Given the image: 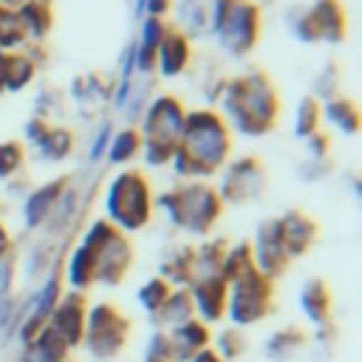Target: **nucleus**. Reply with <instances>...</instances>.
Masks as SVG:
<instances>
[{"mask_svg":"<svg viewBox=\"0 0 362 362\" xmlns=\"http://www.w3.org/2000/svg\"><path fill=\"white\" fill-rule=\"evenodd\" d=\"M300 308L314 325H325L331 320V291L328 283L320 277H311L300 288Z\"/></svg>","mask_w":362,"mask_h":362,"instance_id":"aec40b11","label":"nucleus"},{"mask_svg":"<svg viewBox=\"0 0 362 362\" xmlns=\"http://www.w3.org/2000/svg\"><path fill=\"white\" fill-rule=\"evenodd\" d=\"M303 342H305V337H303L300 331L286 328V331H277V334H272V337L266 339V354H269V359L283 362V359H288Z\"/></svg>","mask_w":362,"mask_h":362,"instance_id":"f704fd0d","label":"nucleus"},{"mask_svg":"<svg viewBox=\"0 0 362 362\" xmlns=\"http://www.w3.org/2000/svg\"><path fill=\"white\" fill-rule=\"evenodd\" d=\"M243 351H246V337H243L238 328H226V331L218 334V351H215V354H218L223 362L238 359Z\"/></svg>","mask_w":362,"mask_h":362,"instance_id":"58836bf2","label":"nucleus"},{"mask_svg":"<svg viewBox=\"0 0 362 362\" xmlns=\"http://www.w3.org/2000/svg\"><path fill=\"white\" fill-rule=\"evenodd\" d=\"M221 201L223 204H249V201H257L263 192H266V181H269V173L263 167V161L257 156H243L232 164H226L221 170Z\"/></svg>","mask_w":362,"mask_h":362,"instance_id":"9d476101","label":"nucleus"},{"mask_svg":"<svg viewBox=\"0 0 362 362\" xmlns=\"http://www.w3.org/2000/svg\"><path fill=\"white\" fill-rule=\"evenodd\" d=\"M252 257H255V269H257L260 274H266L269 280L280 277V274L288 269L291 257H288V252H286V246H283L277 218H266V221L257 223V229H255V243H252Z\"/></svg>","mask_w":362,"mask_h":362,"instance_id":"9b49d317","label":"nucleus"},{"mask_svg":"<svg viewBox=\"0 0 362 362\" xmlns=\"http://www.w3.org/2000/svg\"><path fill=\"white\" fill-rule=\"evenodd\" d=\"M110 136H113V127H110V124H102V130H99V136H96V141H93V147H90V161H96V158L105 156Z\"/></svg>","mask_w":362,"mask_h":362,"instance_id":"c03bdc74","label":"nucleus"},{"mask_svg":"<svg viewBox=\"0 0 362 362\" xmlns=\"http://www.w3.org/2000/svg\"><path fill=\"white\" fill-rule=\"evenodd\" d=\"M305 144H308V153H311L314 161H325V158L331 156V136L322 133V130L311 133V136L305 139Z\"/></svg>","mask_w":362,"mask_h":362,"instance_id":"37998d69","label":"nucleus"},{"mask_svg":"<svg viewBox=\"0 0 362 362\" xmlns=\"http://www.w3.org/2000/svg\"><path fill=\"white\" fill-rule=\"evenodd\" d=\"M288 28H291V34H294L300 42H320L308 8H297V11L291 8V14H288Z\"/></svg>","mask_w":362,"mask_h":362,"instance_id":"ea45409f","label":"nucleus"},{"mask_svg":"<svg viewBox=\"0 0 362 362\" xmlns=\"http://www.w3.org/2000/svg\"><path fill=\"white\" fill-rule=\"evenodd\" d=\"M249 269H255V257H252V243H238V246H229L226 255H223V263H221V277L226 283H232L235 277L246 274Z\"/></svg>","mask_w":362,"mask_h":362,"instance_id":"473e14b6","label":"nucleus"},{"mask_svg":"<svg viewBox=\"0 0 362 362\" xmlns=\"http://www.w3.org/2000/svg\"><path fill=\"white\" fill-rule=\"evenodd\" d=\"M226 240L218 238V240H206L204 246L195 249V263H192V283L201 280V277H212V274H221V263H223V255H226Z\"/></svg>","mask_w":362,"mask_h":362,"instance_id":"cd10ccee","label":"nucleus"},{"mask_svg":"<svg viewBox=\"0 0 362 362\" xmlns=\"http://www.w3.org/2000/svg\"><path fill=\"white\" fill-rule=\"evenodd\" d=\"M37 65L23 54V51H11V62H8V79H6V90L14 93V90H23L34 82L37 76Z\"/></svg>","mask_w":362,"mask_h":362,"instance_id":"72a5a7b5","label":"nucleus"},{"mask_svg":"<svg viewBox=\"0 0 362 362\" xmlns=\"http://www.w3.org/2000/svg\"><path fill=\"white\" fill-rule=\"evenodd\" d=\"M25 42H28V34L20 14L0 6V51H20V45Z\"/></svg>","mask_w":362,"mask_h":362,"instance_id":"c756f323","label":"nucleus"},{"mask_svg":"<svg viewBox=\"0 0 362 362\" xmlns=\"http://www.w3.org/2000/svg\"><path fill=\"white\" fill-rule=\"evenodd\" d=\"M209 31L229 57L255 51L263 34V11L257 0H212Z\"/></svg>","mask_w":362,"mask_h":362,"instance_id":"39448f33","label":"nucleus"},{"mask_svg":"<svg viewBox=\"0 0 362 362\" xmlns=\"http://www.w3.org/2000/svg\"><path fill=\"white\" fill-rule=\"evenodd\" d=\"M150 317H153L156 325H164V328H175V325H181V322L192 320V317H195V308H192L189 291H187V288H173L170 297L161 303V308L153 311Z\"/></svg>","mask_w":362,"mask_h":362,"instance_id":"5701e85b","label":"nucleus"},{"mask_svg":"<svg viewBox=\"0 0 362 362\" xmlns=\"http://www.w3.org/2000/svg\"><path fill=\"white\" fill-rule=\"evenodd\" d=\"M192 263H195V249L181 246V249L170 252V255L161 260V274H158V277H164L170 286H173V283H175V286H192V277H195Z\"/></svg>","mask_w":362,"mask_h":362,"instance_id":"393cba45","label":"nucleus"},{"mask_svg":"<svg viewBox=\"0 0 362 362\" xmlns=\"http://www.w3.org/2000/svg\"><path fill=\"white\" fill-rule=\"evenodd\" d=\"M167 31H170V25H167V20H164V17H147V20L141 23L139 45L158 51V45H161V40H164V34H167Z\"/></svg>","mask_w":362,"mask_h":362,"instance_id":"a19ab883","label":"nucleus"},{"mask_svg":"<svg viewBox=\"0 0 362 362\" xmlns=\"http://www.w3.org/2000/svg\"><path fill=\"white\" fill-rule=\"evenodd\" d=\"M139 8H147V17H164L173 8V0H141Z\"/></svg>","mask_w":362,"mask_h":362,"instance_id":"a18cd8bd","label":"nucleus"},{"mask_svg":"<svg viewBox=\"0 0 362 362\" xmlns=\"http://www.w3.org/2000/svg\"><path fill=\"white\" fill-rule=\"evenodd\" d=\"M189 362H223L212 348H201L195 356H189Z\"/></svg>","mask_w":362,"mask_h":362,"instance_id":"09e8293b","label":"nucleus"},{"mask_svg":"<svg viewBox=\"0 0 362 362\" xmlns=\"http://www.w3.org/2000/svg\"><path fill=\"white\" fill-rule=\"evenodd\" d=\"M139 153H141V133H139V127H124V130L113 133L110 141H107V150H105L110 164H127Z\"/></svg>","mask_w":362,"mask_h":362,"instance_id":"bb28decb","label":"nucleus"},{"mask_svg":"<svg viewBox=\"0 0 362 362\" xmlns=\"http://www.w3.org/2000/svg\"><path fill=\"white\" fill-rule=\"evenodd\" d=\"M11 277H14L11 260H0V294H6L11 288Z\"/></svg>","mask_w":362,"mask_h":362,"instance_id":"49530a36","label":"nucleus"},{"mask_svg":"<svg viewBox=\"0 0 362 362\" xmlns=\"http://www.w3.org/2000/svg\"><path fill=\"white\" fill-rule=\"evenodd\" d=\"M105 212L119 232H136L144 229L153 218V189L144 173L124 170L119 173L105 192Z\"/></svg>","mask_w":362,"mask_h":362,"instance_id":"423d86ee","label":"nucleus"},{"mask_svg":"<svg viewBox=\"0 0 362 362\" xmlns=\"http://www.w3.org/2000/svg\"><path fill=\"white\" fill-rule=\"evenodd\" d=\"M65 187H68V178H57V181H48V184H42V187H37V189L25 198V204H23L25 226H31V229L40 226V223L54 212V206L59 204Z\"/></svg>","mask_w":362,"mask_h":362,"instance_id":"6ab92c4d","label":"nucleus"},{"mask_svg":"<svg viewBox=\"0 0 362 362\" xmlns=\"http://www.w3.org/2000/svg\"><path fill=\"white\" fill-rule=\"evenodd\" d=\"M85 314H88L85 291H71V294L59 297V303H57V308L48 320V328L68 348H76L82 342V334H85Z\"/></svg>","mask_w":362,"mask_h":362,"instance_id":"f8f14e48","label":"nucleus"},{"mask_svg":"<svg viewBox=\"0 0 362 362\" xmlns=\"http://www.w3.org/2000/svg\"><path fill=\"white\" fill-rule=\"evenodd\" d=\"M161 212L170 218L173 226L189 232V235H206L218 223L223 212V201L215 187L204 181H184L175 184L173 189L161 192L156 198Z\"/></svg>","mask_w":362,"mask_h":362,"instance_id":"7ed1b4c3","label":"nucleus"},{"mask_svg":"<svg viewBox=\"0 0 362 362\" xmlns=\"http://www.w3.org/2000/svg\"><path fill=\"white\" fill-rule=\"evenodd\" d=\"M23 25H25V34L28 40H37L42 42L51 28H54V6L48 0H25L20 8H17Z\"/></svg>","mask_w":362,"mask_h":362,"instance_id":"4be33fe9","label":"nucleus"},{"mask_svg":"<svg viewBox=\"0 0 362 362\" xmlns=\"http://www.w3.org/2000/svg\"><path fill=\"white\" fill-rule=\"evenodd\" d=\"M209 8H212V0H187L181 6V25L175 28L184 31L187 37L209 31Z\"/></svg>","mask_w":362,"mask_h":362,"instance_id":"c85d7f7f","label":"nucleus"},{"mask_svg":"<svg viewBox=\"0 0 362 362\" xmlns=\"http://www.w3.org/2000/svg\"><path fill=\"white\" fill-rule=\"evenodd\" d=\"M48 130H51V119L34 113V116L25 122V141L34 144V147H40V141L48 136Z\"/></svg>","mask_w":362,"mask_h":362,"instance_id":"79ce46f5","label":"nucleus"},{"mask_svg":"<svg viewBox=\"0 0 362 362\" xmlns=\"http://www.w3.org/2000/svg\"><path fill=\"white\" fill-rule=\"evenodd\" d=\"M187 107L173 93H158L141 116V156L150 167H164L173 161V153L178 147V136L184 127Z\"/></svg>","mask_w":362,"mask_h":362,"instance_id":"20e7f679","label":"nucleus"},{"mask_svg":"<svg viewBox=\"0 0 362 362\" xmlns=\"http://www.w3.org/2000/svg\"><path fill=\"white\" fill-rule=\"evenodd\" d=\"M167 342H170V359L189 362V356H195L201 348H209V328L192 317V320L175 325L167 334Z\"/></svg>","mask_w":362,"mask_h":362,"instance_id":"a211bd4d","label":"nucleus"},{"mask_svg":"<svg viewBox=\"0 0 362 362\" xmlns=\"http://www.w3.org/2000/svg\"><path fill=\"white\" fill-rule=\"evenodd\" d=\"M8 249H11V235H8V229L0 223V260L8 255Z\"/></svg>","mask_w":362,"mask_h":362,"instance_id":"8fccbe9b","label":"nucleus"},{"mask_svg":"<svg viewBox=\"0 0 362 362\" xmlns=\"http://www.w3.org/2000/svg\"><path fill=\"white\" fill-rule=\"evenodd\" d=\"M37 150H40L42 158H48V161H62V158L74 150V130H68V127H62V124H51L48 136L40 141Z\"/></svg>","mask_w":362,"mask_h":362,"instance_id":"2f4dec72","label":"nucleus"},{"mask_svg":"<svg viewBox=\"0 0 362 362\" xmlns=\"http://www.w3.org/2000/svg\"><path fill=\"white\" fill-rule=\"evenodd\" d=\"M192 59V48H189V37L184 31H178L175 25H170V31L164 34L158 51H156V71L161 76H178Z\"/></svg>","mask_w":362,"mask_h":362,"instance_id":"f3484780","label":"nucleus"},{"mask_svg":"<svg viewBox=\"0 0 362 362\" xmlns=\"http://www.w3.org/2000/svg\"><path fill=\"white\" fill-rule=\"evenodd\" d=\"M23 164H25V144L17 139L0 141V181L17 175L23 170Z\"/></svg>","mask_w":362,"mask_h":362,"instance_id":"e433bc0d","label":"nucleus"},{"mask_svg":"<svg viewBox=\"0 0 362 362\" xmlns=\"http://www.w3.org/2000/svg\"><path fill=\"white\" fill-rule=\"evenodd\" d=\"M130 334V320L110 303H96L93 308H88L85 314V345L96 359H113Z\"/></svg>","mask_w":362,"mask_h":362,"instance_id":"1a4fd4ad","label":"nucleus"},{"mask_svg":"<svg viewBox=\"0 0 362 362\" xmlns=\"http://www.w3.org/2000/svg\"><path fill=\"white\" fill-rule=\"evenodd\" d=\"M68 345L45 325L31 342H25V351L20 362H68Z\"/></svg>","mask_w":362,"mask_h":362,"instance_id":"412c9836","label":"nucleus"},{"mask_svg":"<svg viewBox=\"0 0 362 362\" xmlns=\"http://www.w3.org/2000/svg\"><path fill=\"white\" fill-rule=\"evenodd\" d=\"M322 119H328L337 130H342L345 136H354L359 133V107L351 96L345 93H337L331 99H325L322 105Z\"/></svg>","mask_w":362,"mask_h":362,"instance_id":"b1692460","label":"nucleus"},{"mask_svg":"<svg viewBox=\"0 0 362 362\" xmlns=\"http://www.w3.org/2000/svg\"><path fill=\"white\" fill-rule=\"evenodd\" d=\"M141 362H164V359H153V356H144Z\"/></svg>","mask_w":362,"mask_h":362,"instance_id":"603ef678","label":"nucleus"},{"mask_svg":"<svg viewBox=\"0 0 362 362\" xmlns=\"http://www.w3.org/2000/svg\"><path fill=\"white\" fill-rule=\"evenodd\" d=\"M308 14H311L320 42L337 45L348 37V11L342 0H314L308 6Z\"/></svg>","mask_w":362,"mask_h":362,"instance_id":"dca6fc26","label":"nucleus"},{"mask_svg":"<svg viewBox=\"0 0 362 362\" xmlns=\"http://www.w3.org/2000/svg\"><path fill=\"white\" fill-rule=\"evenodd\" d=\"M59 286H62V280H59V272L54 269V272L48 274V280L42 283V288L31 297V311L25 314V322H23V328H20V339H23V342H31V339L48 325V320H51V314H54V308H57V303H59V297H62Z\"/></svg>","mask_w":362,"mask_h":362,"instance_id":"ddd939ff","label":"nucleus"},{"mask_svg":"<svg viewBox=\"0 0 362 362\" xmlns=\"http://www.w3.org/2000/svg\"><path fill=\"white\" fill-rule=\"evenodd\" d=\"M280 93L272 76L260 68L243 71L238 76H229L221 90V110L229 130H238L240 136L260 139L272 133L280 122Z\"/></svg>","mask_w":362,"mask_h":362,"instance_id":"f03ea898","label":"nucleus"},{"mask_svg":"<svg viewBox=\"0 0 362 362\" xmlns=\"http://www.w3.org/2000/svg\"><path fill=\"white\" fill-rule=\"evenodd\" d=\"M320 122H322V102L314 99L311 93L303 96L297 105V116H294V136L308 139L311 133L320 130Z\"/></svg>","mask_w":362,"mask_h":362,"instance_id":"7c9ffc66","label":"nucleus"},{"mask_svg":"<svg viewBox=\"0 0 362 362\" xmlns=\"http://www.w3.org/2000/svg\"><path fill=\"white\" fill-rule=\"evenodd\" d=\"M65 280L74 286V291H85L96 283V266H93V257L90 252L79 243L71 257H68V266H65Z\"/></svg>","mask_w":362,"mask_h":362,"instance_id":"a878e982","label":"nucleus"},{"mask_svg":"<svg viewBox=\"0 0 362 362\" xmlns=\"http://www.w3.org/2000/svg\"><path fill=\"white\" fill-rule=\"evenodd\" d=\"M82 246L90 252L93 266H96V283L116 286L127 277L133 266V246L124 232H119L110 221L99 218L88 226Z\"/></svg>","mask_w":362,"mask_h":362,"instance_id":"0eeeda50","label":"nucleus"},{"mask_svg":"<svg viewBox=\"0 0 362 362\" xmlns=\"http://www.w3.org/2000/svg\"><path fill=\"white\" fill-rule=\"evenodd\" d=\"M170 291H173V286H170L164 277H150V280L136 291V300H139V305H141L147 314H153V311L161 308V303L170 297Z\"/></svg>","mask_w":362,"mask_h":362,"instance_id":"c9c22d12","label":"nucleus"},{"mask_svg":"<svg viewBox=\"0 0 362 362\" xmlns=\"http://www.w3.org/2000/svg\"><path fill=\"white\" fill-rule=\"evenodd\" d=\"M232 156V130L218 110H189L173 153V170L184 181H201L226 167Z\"/></svg>","mask_w":362,"mask_h":362,"instance_id":"f257e3e1","label":"nucleus"},{"mask_svg":"<svg viewBox=\"0 0 362 362\" xmlns=\"http://www.w3.org/2000/svg\"><path fill=\"white\" fill-rule=\"evenodd\" d=\"M272 303H274V280H269L257 269H249L246 274H240L229 283L226 314L235 325L260 322L272 311Z\"/></svg>","mask_w":362,"mask_h":362,"instance_id":"6e6552de","label":"nucleus"},{"mask_svg":"<svg viewBox=\"0 0 362 362\" xmlns=\"http://www.w3.org/2000/svg\"><path fill=\"white\" fill-rule=\"evenodd\" d=\"M277 223H280V238H283L288 257H303L320 238L317 221L311 215H305L303 209H288L286 215L277 218Z\"/></svg>","mask_w":362,"mask_h":362,"instance_id":"2eb2a0df","label":"nucleus"},{"mask_svg":"<svg viewBox=\"0 0 362 362\" xmlns=\"http://www.w3.org/2000/svg\"><path fill=\"white\" fill-rule=\"evenodd\" d=\"M226 294H229V283L221 274L212 277H201L192 283L189 297H192V308L201 317L204 325L218 322L226 314Z\"/></svg>","mask_w":362,"mask_h":362,"instance_id":"4468645a","label":"nucleus"},{"mask_svg":"<svg viewBox=\"0 0 362 362\" xmlns=\"http://www.w3.org/2000/svg\"><path fill=\"white\" fill-rule=\"evenodd\" d=\"M23 3H25V0H0V6H3V8H11V11H17Z\"/></svg>","mask_w":362,"mask_h":362,"instance_id":"3c124183","label":"nucleus"},{"mask_svg":"<svg viewBox=\"0 0 362 362\" xmlns=\"http://www.w3.org/2000/svg\"><path fill=\"white\" fill-rule=\"evenodd\" d=\"M8 62H11V51H0V93L6 90V79H8Z\"/></svg>","mask_w":362,"mask_h":362,"instance_id":"de8ad7c7","label":"nucleus"},{"mask_svg":"<svg viewBox=\"0 0 362 362\" xmlns=\"http://www.w3.org/2000/svg\"><path fill=\"white\" fill-rule=\"evenodd\" d=\"M342 88V68L339 62H325V71H320L317 76V88H314V99H331L337 96Z\"/></svg>","mask_w":362,"mask_h":362,"instance_id":"4c0bfd02","label":"nucleus"}]
</instances>
